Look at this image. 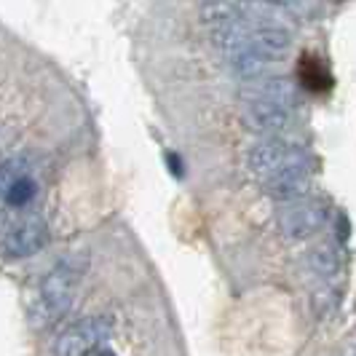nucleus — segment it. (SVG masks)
<instances>
[{
  "label": "nucleus",
  "mask_w": 356,
  "mask_h": 356,
  "mask_svg": "<svg viewBox=\"0 0 356 356\" xmlns=\"http://www.w3.org/2000/svg\"><path fill=\"white\" fill-rule=\"evenodd\" d=\"M86 266H89L86 254H67L62 263H56L46 273V279L40 282L35 303V319L40 324H51L70 311L81 279L86 273Z\"/></svg>",
  "instance_id": "nucleus-1"
},
{
  "label": "nucleus",
  "mask_w": 356,
  "mask_h": 356,
  "mask_svg": "<svg viewBox=\"0 0 356 356\" xmlns=\"http://www.w3.org/2000/svg\"><path fill=\"white\" fill-rule=\"evenodd\" d=\"M303 161H311L308 153L298 145L286 143L282 137H266L257 145H252L250 153H247V169H250L254 177L260 182L276 177L279 172L292 169Z\"/></svg>",
  "instance_id": "nucleus-2"
},
{
  "label": "nucleus",
  "mask_w": 356,
  "mask_h": 356,
  "mask_svg": "<svg viewBox=\"0 0 356 356\" xmlns=\"http://www.w3.org/2000/svg\"><path fill=\"white\" fill-rule=\"evenodd\" d=\"M327 217H330V209L321 201L308 198V201H300V204L282 207L279 214H276V228L289 241H303V238L316 236L327 225Z\"/></svg>",
  "instance_id": "nucleus-3"
},
{
  "label": "nucleus",
  "mask_w": 356,
  "mask_h": 356,
  "mask_svg": "<svg viewBox=\"0 0 356 356\" xmlns=\"http://www.w3.org/2000/svg\"><path fill=\"white\" fill-rule=\"evenodd\" d=\"M311 188H314V166H311V161H303V163H298L292 169H284L276 177L263 182L266 196L279 201V204H284V207L308 201Z\"/></svg>",
  "instance_id": "nucleus-4"
},
{
  "label": "nucleus",
  "mask_w": 356,
  "mask_h": 356,
  "mask_svg": "<svg viewBox=\"0 0 356 356\" xmlns=\"http://www.w3.org/2000/svg\"><path fill=\"white\" fill-rule=\"evenodd\" d=\"M113 332L110 319H81L56 338V356H83L102 346Z\"/></svg>",
  "instance_id": "nucleus-5"
},
{
  "label": "nucleus",
  "mask_w": 356,
  "mask_h": 356,
  "mask_svg": "<svg viewBox=\"0 0 356 356\" xmlns=\"http://www.w3.org/2000/svg\"><path fill=\"white\" fill-rule=\"evenodd\" d=\"M49 244V225L40 217H30L24 222H19L14 231L6 236L3 241V254L8 260H24L33 257Z\"/></svg>",
  "instance_id": "nucleus-6"
},
{
  "label": "nucleus",
  "mask_w": 356,
  "mask_h": 356,
  "mask_svg": "<svg viewBox=\"0 0 356 356\" xmlns=\"http://www.w3.org/2000/svg\"><path fill=\"white\" fill-rule=\"evenodd\" d=\"M241 115H244L247 126H252L260 134H268V137H279L292 121L289 110L263 102V99H250V97H241Z\"/></svg>",
  "instance_id": "nucleus-7"
},
{
  "label": "nucleus",
  "mask_w": 356,
  "mask_h": 356,
  "mask_svg": "<svg viewBox=\"0 0 356 356\" xmlns=\"http://www.w3.org/2000/svg\"><path fill=\"white\" fill-rule=\"evenodd\" d=\"M241 97L263 99V102H270V105H276V107H284L289 113H295V107L300 102V97H298V83H295L292 78H284V75H270V78L252 81Z\"/></svg>",
  "instance_id": "nucleus-8"
},
{
  "label": "nucleus",
  "mask_w": 356,
  "mask_h": 356,
  "mask_svg": "<svg viewBox=\"0 0 356 356\" xmlns=\"http://www.w3.org/2000/svg\"><path fill=\"white\" fill-rule=\"evenodd\" d=\"M27 166H30L27 156H14V159H6L0 163V198H6L8 188L17 179L27 177Z\"/></svg>",
  "instance_id": "nucleus-9"
},
{
  "label": "nucleus",
  "mask_w": 356,
  "mask_h": 356,
  "mask_svg": "<svg viewBox=\"0 0 356 356\" xmlns=\"http://www.w3.org/2000/svg\"><path fill=\"white\" fill-rule=\"evenodd\" d=\"M308 266L314 268L316 273L330 276V273L338 270V252L332 250V247H327V244H321V247H316V250L308 254Z\"/></svg>",
  "instance_id": "nucleus-10"
},
{
  "label": "nucleus",
  "mask_w": 356,
  "mask_h": 356,
  "mask_svg": "<svg viewBox=\"0 0 356 356\" xmlns=\"http://www.w3.org/2000/svg\"><path fill=\"white\" fill-rule=\"evenodd\" d=\"M35 182L30 177H22L17 179L11 188H8V193H6V204H11V207H24V204H30L33 198H35Z\"/></svg>",
  "instance_id": "nucleus-11"
},
{
  "label": "nucleus",
  "mask_w": 356,
  "mask_h": 356,
  "mask_svg": "<svg viewBox=\"0 0 356 356\" xmlns=\"http://www.w3.org/2000/svg\"><path fill=\"white\" fill-rule=\"evenodd\" d=\"M83 356H115V351H110L107 346H97V348H91V351H86Z\"/></svg>",
  "instance_id": "nucleus-12"
}]
</instances>
